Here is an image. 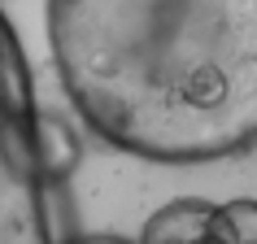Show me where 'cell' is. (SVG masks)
<instances>
[{
	"label": "cell",
	"mask_w": 257,
	"mask_h": 244,
	"mask_svg": "<svg viewBox=\"0 0 257 244\" xmlns=\"http://www.w3.org/2000/svg\"><path fill=\"white\" fill-rule=\"evenodd\" d=\"M48 40L113 149L201 166L257 144V0H48Z\"/></svg>",
	"instance_id": "cell-1"
},
{
	"label": "cell",
	"mask_w": 257,
	"mask_h": 244,
	"mask_svg": "<svg viewBox=\"0 0 257 244\" xmlns=\"http://www.w3.org/2000/svg\"><path fill=\"white\" fill-rule=\"evenodd\" d=\"M0 244H53L48 183L35 162L31 70L0 14Z\"/></svg>",
	"instance_id": "cell-2"
},
{
	"label": "cell",
	"mask_w": 257,
	"mask_h": 244,
	"mask_svg": "<svg viewBox=\"0 0 257 244\" xmlns=\"http://www.w3.org/2000/svg\"><path fill=\"white\" fill-rule=\"evenodd\" d=\"M35 162L48 188L66 183L79 166V136L57 113H35Z\"/></svg>",
	"instance_id": "cell-3"
},
{
	"label": "cell",
	"mask_w": 257,
	"mask_h": 244,
	"mask_svg": "<svg viewBox=\"0 0 257 244\" xmlns=\"http://www.w3.org/2000/svg\"><path fill=\"white\" fill-rule=\"evenodd\" d=\"M205 218H209V205L205 201H192V196L170 201V205H162V209L144 222L140 244H201Z\"/></svg>",
	"instance_id": "cell-4"
},
{
	"label": "cell",
	"mask_w": 257,
	"mask_h": 244,
	"mask_svg": "<svg viewBox=\"0 0 257 244\" xmlns=\"http://www.w3.org/2000/svg\"><path fill=\"white\" fill-rule=\"evenodd\" d=\"M201 244H257V201L209 205Z\"/></svg>",
	"instance_id": "cell-5"
},
{
	"label": "cell",
	"mask_w": 257,
	"mask_h": 244,
	"mask_svg": "<svg viewBox=\"0 0 257 244\" xmlns=\"http://www.w3.org/2000/svg\"><path fill=\"white\" fill-rule=\"evenodd\" d=\"M70 244H136V240H126V235H109V231H96V235H74Z\"/></svg>",
	"instance_id": "cell-6"
}]
</instances>
